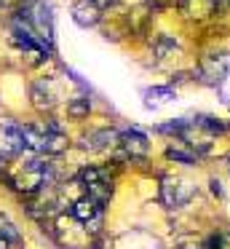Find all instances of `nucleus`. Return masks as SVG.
<instances>
[{"instance_id":"obj_1","label":"nucleus","mask_w":230,"mask_h":249,"mask_svg":"<svg viewBox=\"0 0 230 249\" xmlns=\"http://www.w3.org/2000/svg\"><path fill=\"white\" fill-rule=\"evenodd\" d=\"M195 81L209 83V86H219L222 81H228L230 75V54H209L201 59V65L195 67Z\"/></svg>"},{"instance_id":"obj_2","label":"nucleus","mask_w":230,"mask_h":249,"mask_svg":"<svg viewBox=\"0 0 230 249\" xmlns=\"http://www.w3.org/2000/svg\"><path fill=\"white\" fill-rule=\"evenodd\" d=\"M193 196H195V185L187 182V179L171 177V174L160 179V201H163L166 209H179Z\"/></svg>"},{"instance_id":"obj_3","label":"nucleus","mask_w":230,"mask_h":249,"mask_svg":"<svg viewBox=\"0 0 230 249\" xmlns=\"http://www.w3.org/2000/svg\"><path fill=\"white\" fill-rule=\"evenodd\" d=\"M115 145H121V131L110 129V126H105V129H91L88 134L80 137V150H86V153H105Z\"/></svg>"},{"instance_id":"obj_4","label":"nucleus","mask_w":230,"mask_h":249,"mask_svg":"<svg viewBox=\"0 0 230 249\" xmlns=\"http://www.w3.org/2000/svg\"><path fill=\"white\" fill-rule=\"evenodd\" d=\"M118 147L128 156V161H144L147 153H150V140H147V134H144L142 129L131 126V129L121 131V145Z\"/></svg>"},{"instance_id":"obj_5","label":"nucleus","mask_w":230,"mask_h":249,"mask_svg":"<svg viewBox=\"0 0 230 249\" xmlns=\"http://www.w3.org/2000/svg\"><path fill=\"white\" fill-rule=\"evenodd\" d=\"M225 0H179V11L185 17L195 19V22H206V19L219 17Z\"/></svg>"},{"instance_id":"obj_6","label":"nucleus","mask_w":230,"mask_h":249,"mask_svg":"<svg viewBox=\"0 0 230 249\" xmlns=\"http://www.w3.org/2000/svg\"><path fill=\"white\" fill-rule=\"evenodd\" d=\"M70 214H72L75 220L86 228V225H91L94 220L105 217V206H102L99 201H94L91 196H80L78 201H72V204H70Z\"/></svg>"},{"instance_id":"obj_7","label":"nucleus","mask_w":230,"mask_h":249,"mask_svg":"<svg viewBox=\"0 0 230 249\" xmlns=\"http://www.w3.org/2000/svg\"><path fill=\"white\" fill-rule=\"evenodd\" d=\"M70 17L78 27L88 30V27H96L102 22V8L94 6L91 0H75L72 6H70Z\"/></svg>"},{"instance_id":"obj_8","label":"nucleus","mask_w":230,"mask_h":249,"mask_svg":"<svg viewBox=\"0 0 230 249\" xmlns=\"http://www.w3.org/2000/svg\"><path fill=\"white\" fill-rule=\"evenodd\" d=\"M43 131H46V145H43V156H62L64 150L70 147V140L67 134L62 131V126L56 124V121H48V126H43Z\"/></svg>"},{"instance_id":"obj_9","label":"nucleus","mask_w":230,"mask_h":249,"mask_svg":"<svg viewBox=\"0 0 230 249\" xmlns=\"http://www.w3.org/2000/svg\"><path fill=\"white\" fill-rule=\"evenodd\" d=\"M30 99H32V107H37V110H53V105H56V97H53L48 81H35L32 83L30 86Z\"/></svg>"},{"instance_id":"obj_10","label":"nucleus","mask_w":230,"mask_h":249,"mask_svg":"<svg viewBox=\"0 0 230 249\" xmlns=\"http://www.w3.org/2000/svg\"><path fill=\"white\" fill-rule=\"evenodd\" d=\"M177 97V89L174 86H153V89H144V99H147V107H158L163 102H171Z\"/></svg>"},{"instance_id":"obj_11","label":"nucleus","mask_w":230,"mask_h":249,"mask_svg":"<svg viewBox=\"0 0 230 249\" xmlns=\"http://www.w3.org/2000/svg\"><path fill=\"white\" fill-rule=\"evenodd\" d=\"M193 124L198 126V129L201 131H206V134H225V131L230 129L228 124H225L222 118H214V115H195V118H193Z\"/></svg>"},{"instance_id":"obj_12","label":"nucleus","mask_w":230,"mask_h":249,"mask_svg":"<svg viewBox=\"0 0 230 249\" xmlns=\"http://www.w3.org/2000/svg\"><path fill=\"white\" fill-rule=\"evenodd\" d=\"M166 158L174 161V163H185V166H195V163H198V153L185 150V147H179V145H169V147H166Z\"/></svg>"},{"instance_id":"obj_13","label":"nucleus","mask_w":230,"mask_h":249,"mask_svg":"<svg viewBox=\"0 0 230 249\" xmlns=\"http://www.w3.org/2000/svg\"><path fill=\"white\" fill-rule=\"evenodd\" d=\"M88 113H91V99L88 97H72L67 102V115L72 121H83V118H88Z\"/></svg>"},{"instance_id":"obj_14","label":"nucleus","mask_w":230,"mask_h":249,"mask_svg":"<svg viewBox=\"0 0 230 249\" xmlns=\"http://www.w3.org/2000/svg\"><path fill=\"white\" fill-rule=\"evenodd\" d=\"M153 51L158 59H166V56H171L177 51V40L171 38V35H155L153 38Z\"/></svg>"},{"instance_id":"obj_15","label":"nucleus","mask_w":230,"mask_h":249,"mask_svg":"<svg viewBox=\"0 0 230 249\" xmlns=\"http://www.w3.org/2000/svg\"><path fill=\"white\" fill-rule=\"evenodd\" d=\"M19 228L8 220L5 214H0V241H8V244H19Z\"/></svg>"},{"instance_id":"obj_16","label":"nucleus","mask_w":230,"mask_h":249,"mask_svg":"<svg viewBox=\"0 0 230 249\" xmlns=\"http://www.w3.org/2000/svg\"><path fill=\"white\" fill-rule=\"evenodd\" d=\"M150 17H153V14H147L144 8H134V14L128 17V22H134V33H139V35L147 33V22H150Z\"/></svg>"},{"instance_id":"obj_17","label":"nucleus","mask_w":230,"mask_h":249,"mask_svg":"<svg viewBox=\"0 0 230 249\" xmlns=\"http://www.w3.org/2000/svg\"><path fill=\"white\" fill-rule=\"evenodd\" d=\"M209 185H212V193H214V196H222V193H225V190H222V182H219V179H212Z\"/></svg>"},{"instance_id":"obj_18","label":"nucleus","mask_w":230,"mask_h":249,"mask_svg":"<svg viewBox=\"0 0 230 249\" xmlns=\"http://www.w3.org/2000/svg\"><path fill=\"white\" fill-rule=\"evenodd\" d=\"M94 6H99V8H110V6H115V0H91Z\"/></svg>"},{"instance_id":"obj_19","label":"nucleus","mask_w":230,"mask_h":249,"mask_svg":"<svg viewBox=\"0 0 230 249\" xmlns=\"http://www.w3.org/2000/svg\"><path fill=\"white\" fill-rule=\"evenodd\" d=\"M147 3H153L155 8H160V6H166V3H169V0H147Z\"/></svg>"},{"instance_id":"obj_20","label":"nucleus","mask_w":230,"mask_h":249,"mask_svg":"<svg viewBox=\"0 0 230 249\" xmlns=\"http://www.w3.org/2000/svg\"><path fill=\"white\" fill-rule=\"evenodd\" d=\"M8 247H11L8 241H0V249H8Z\"/></svg>"},{"instance_id":"obj_21","label":"nucleus","mask_w":230,"mask_h":249,"mask_svg":"<svg viewBox=\"0 0 230 249\" xmlns=\"http://www.w3.org/2000/svg\"><path fill=\"white\" fill-rule=\"evenodd\" d=\"M225 6H228V11H230V0H225Z\"/></svg>"},{"instance_id":"obj_22","label":"nucleus","mask_w":230,"mask_h":249,"mask_svg":"<svg viewBox=\"0 0 230 249\" xmlns=\"http://www.w3.org/2000/svg\"><path fill=\"white\" fill-rule=\"evenodd\" d=\"M0 3H3V0H0Z\"/></svg>"}]
</instances>
